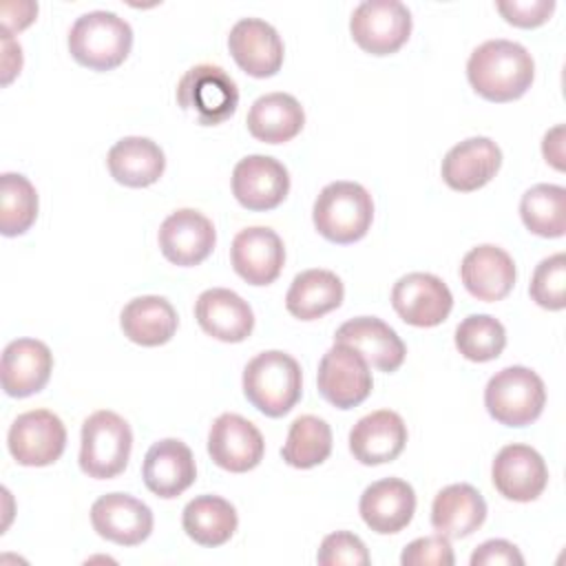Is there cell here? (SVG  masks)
I'll use <instances>...</instances> for the list:
<instances>
[{"label":"cell","instance_id":"1","mask_svg":"<svg viewBox=\"0 0 566 566\" xmlns=\"http://www.w3.org/2000/svg\"><path fill=\"white\" fill-rule=\"evenodd\" d=\"M467 77L484 99L513 102L531 88L535 62L517 42L502 38L486 40L469 55Z\"/></svg>","mask_w":566,"mask_h":566},{"label":"cell","instance_id":"2","mask_svg":"<svg viewBox=\"0 0 566 566\" xmlns=\"http://www.w3.org/2000/svg\"><path fill=\"white\" fill-rule=\"evenodd\" d=\"M303 376L298 363L279 349L256 354L243 369L248 402L270 418L285 416L301 400Z\"/></svg>","mask_w":566,"mask_h":566},{"label":"cell","instance_id":"3","mask_svg":"<svg viewBox=\"0 0 566 566\" xmlns=\"http://www.w3.org/2000/svg\"><path fill=\"white\" fill-rule=\"evenodd\" d=\"M133 46L130 24L113 11L82 13L69 31V51L73 60L93 71L119 66Z\"/></svg>","mask_w":566,"mask_h":566},{"label":"cell","instance_id":"4","mask_svg":"<svg viewBox=\"0 0 566 566\" xmlns=\"http://www.w3.org/2000/svg\"><path fill=\"white\" fill-rule=\"evenodd\" d=\"M314 226L321 237L332 243H354L363 239L374 219L371 195L356 181L327 184L312 210Z\"/></svg>","mask_w":566,"mask_h":566},{"label":"cell","instance_id":"5","mask_svg":"<svg viewBox=\"0 0 566 566\" xmlns=\"http://www.w3.org/2000/svg\"><path fill=\"white\" fill-rule=\"evenodd\" d=\"M484 405L491 418H495L500 424L526 427L544 411V380L528 367H504L489 378L484 389Z\"/></svg>","mask_w":566,"mask_h":566},{"label":"cell","instance_id":"6","mask_svg":"<svg viewBox=\"0 0 566 566\" xmlns=\"http://www.w3.org/2000/svg\"><path fill=\"white\" fill-rule=\"evenodd\" d=\"M133 431L128 422L108 409L91 413L82 424L80 469L95 480L119 475L130 458Z\"/></svg>","mask_w":566,"mask_h":566},{"label":"cell","instance_id":"7","mask_svg":"<svg viewBox=\"0 0 566 566\" xmlns=\"http://www.w3.org/2000/svg\"><path fill=\"white\" fill-rule=\"evenodd\" d=\"M177 102L184 111H192L203 126H217L234 115L239 88L221 66L197 64L181 75Z\"/></svg>","mask_w":566,"mask_h":566},{"label":"cell","instance_id":"8","mask_svg":"<svg viewBox=\"0 0 566 566\" xmlns=\"http://www.w3.org/2000/svg\"><path fill=\"white\" fill-rule=\"evenodd\" d=\"M354 42L371 55L396 53L411 33V11L398 0H365L349 18Z\"/></svg>","mask_w":566,"mask_h":566},{"label":"cell","instance_id":"9","mask_svg":"<svg viewBox=\"0 0 566 566\" xmlns=\"http://www.w3.org/2000/svg\"><path fill=\"white\" fill-rule=\"evenodd\" d=\"M318 391L321 396L338 407L354 409L371 394V371L367 360L349 345L334 343L318 363Z\"/></svg>","mask_w":566,"mask_h":566},{"label":"cell","instance_id":"10","mask_svg":"<svg viewBox=\"0 0 566 566\" xmlns=\"http://www.w3.org/2000/svg\"><path fill=\"white\" fill-rule=\"evenodd\" d=\"M7 444L18 464L46 467L64 453L66 429L53 411L31 409L13 420Z\"/></svg>","mask_w":566,"mask_h":566},{"label":"cell","instance_id":"11","mask_svg":"<svg viewBox=\"0 0 566 566\" xmlns=\"http://www.w3.org/2000/svg\"><path fill=\"white\" fill-rule=\"evenodd\" d=\"M391 305L396 314L416 327H436L447 321L453 296L442 279L429 272H409L394 283Z\"/></svg>","mask_w":566,"mask_h":566},{"label":"cell","instance_id":"12","mask_svg":"<svg viewBox=\"0 0 566 566\" xmlns=\"http://www.w3.org/2000/svg\"><path fill=\"white\" fill-rule=\"evenodd\" d=\"M208 453L212 462L232 473L254 469L265 453V442L254 422L239 413H221L208 433Z\"/></svg>","mask_w":566,"mask_h":566},{"label":"cell","instance_id":"13","mask_svg":"<svg viewBox=\"0 0 566 566\" xmlns=\"http://www.w3.org/2000/svg\"><path fill=\"white\" fill-rule=\"evenodd\" d=\"M232 192L248 210H272L290 192L287 168L274 157L248 155L232 170Z\"/></svg>","mask_w":566,"mask_h":566},{"label":"cell","instance_id":"14","mask_svg":"<svg viewBox=\"0 0 566 566\" xmlns=\"http://www.w3.org/2000/svg\"><path fill=\"white\" fill-rule=\"evenodd\" d=\"M493 486L513 502L537 500L548 482L544 458L528 444H506L497 451L491 467Z\"/></svg>","mask_w":566,"mask_h":566},{"label":"cell","instance_id":"15","mask_svg":"<svg viewBox=\"0 0 566 566\" xmlns=\"http://www.w3.org/2000/svg\"><path fill=\"white\" fill-rule=\"evenodd\" d=\"M157 239L161 254L170 263L190 268L210 256L217 243V232L208 217L192 208H181L164 219Z\"/></svg>","mask_w":566,"mask_h":566},{"label":"cell","instance_id":"16","mask_svg":"<svg viewBox=\"0 0 566 566\" xmlns=\"http://www.w3.org/2000/svg\"><path fill=\"white\" fill-rule=\"evenodd\" d=\"M91 524L108 542L137 546L153 531V511L128 493H106L93 502Z\"/></svg>","mask_w":566,"mask_h":566},{"label":"cell","instance_id":"17","mask_svg":"<svg viewBox=\"0 0 566 566\" xmlns=\"http://www.w3.org/2000/svg\"><path fill=\"white\" fill-rule=\"evenodd\" d=\"M230 261L234 272L250 285H270L285 263V248L272 228L252 226L232 239Z\"/></svg>","mask_w":566,"mask_h":566},{"label":"cell","instance_id":"18","mask_svg":"<svg viewBox=\"0 0 566 566\" xmlns=\"http://www.w3.org/2000/svg\"><path fill=\"white\" fill-rule=\"evenodd\" d=\"M234 62L252 77H272L283 64V40L272 24L259 18L239 20L228 35Z\"/></svg>","mask_w":566,"mask_h":566},{"label":"cell","instance_id":"19","mask_svg":"<svg viewBox=\"0 0 566 566\" xmlns=\"http://www.w3.org/2000/svg\"><path fill=\"white\" fill-rule=\"evenodd\" d=\"M407 444V424L400 413L380 409L363 416L349 431L352 455L367 467L396 460Z\"/></svg>","mask_w":566,"mask_h":566},{"label":"cell","instance_id":"20","mask_svg":"<svg viewBox=\"0 0 566 566\" xmlns=\"http://www.w3.org/2000/svg\"><path fill=\"white\" fill-rule=\"evenodd\" d=\"M142 478L146 489L157 497L170 500L181 495L197 478L190 447L177 438H164L155 442L146 451Z\"/></svg>","mask_w":566,"mask_h":566},{"label":"cell","instance_id":"21","mask_svg":"<svg viewBox=\"0 0 566 566\" xmlns=\"http://www.w3.org/2000/svg\"><path fill=\"white\" fill-rule=\"evenodd\" d=\"M502 166V150L489 137H469L455 144L442 159L440 172L449 188L473 192L486 186Z\"/></svg>","mask_w":566,"mask_h":566},{"label":"cell","instance_id":"22","mask_svg":"<svg viewBox=\"0 0 566 566\" xmlns=\"http://www.w3.org/2000/svg\"><path fill=\"white\" fill-rule=\"evenodd\" d=\"M334 343L349 345L367 360V365L387 374L396 371L407 354V347L396 329L376 316H358L345 321L336 329Z\"/></svg>","mask_w":566,"mask_h":566},{"label":"cell","instance_id":"23","mask_svg":"<svg viewBox=\"0 0 566 566\" xmlns=\"http://www.w3.org/2000/svg\"><path fill=\"white\" fill-rule=\"evenodd\" d=\"M53 371L51 349L35 338H15L2 352V389L13 398H27L44 389Z\"/></svg>","mask_w":566,"mask_h":566},{"label":"cell","instance_id":"24","mask_svg":"<svg viewBox=\"0 0 566 566\" xmlns=\"http://www.w3.org/2000/svg\"><path fill=\"white\" fill-rule=\"evenodd\" d=\"M363 522L380 535L402 531L416 513V493L400 478H385L369 484L358 504Z\"/></svg>","mask_w":566,"mask_h":566},{"label":"cell","instance_id":"25","mask_svg":"<svg viewBox=\"0 0 566 566\" xmlns=\"http://www.w3.org/2000/svg\"><path fill=\"white\" fill-rule=\"evenodd\" d=\"M199 327L217 340L241 343L252 334L254 314L248 301L226 287H210L195 303Z\"/></svg>","mask_w":566,"mask_h":566},{"label":"cell","instance_id":"26","mask_svg":"<svg viewBox=\"0 0 566 566\" xmlns=\"http://www.w3.org/2000/svg\"><path fill=\"white\" fill-rule=\"evenodd\" d=\"M460 279L478 301H502L515 285V263L506 250L484 243L464 254Z\"/></svg>","mask_w":566,"mask_h":566},{"label":"cell","instance_id":"27","mask_svg":"<svg viewBox=\"0 0 566 566\" xmlns=\"http://www.w3.org/2000/svg\"><path fill=\"white\" fill-rule=\"evenodd\" d=\"M486 520V502L471 484L444 486L431 506V526L451 539L469 537Z\"/></svg>","mask_w":566,"mask_h":566},{"label":"cell","instance_id":"28","mask_svg":"<svg viewBox=\"0 0 566 566\" xmlns=\"http://www.w3.org/2000/svg\"><path fill=\"white\" fill-rule=\"evenodd\" d=\"M119 325L128 340L142 347H157L175 336L179 318L168 298L146 294L124 305Z\"/></svg>","mask_w":566,"mask_h":566},{"label":"cell","instance_id":"29","mask_svg":"<svg viewBox=\"0 0 566 566\" xmlns=\"http://www.w3.org/2000/svg\"><path fill=\"white\" fill-rule=\"evenodd\" d=\"M245 124L254 139L265 144H283L301 133L305 124V113L294 95L268 93L254 99L248 111Z\"/></svg>","mask_w":566,"mask_h":566},{"label":"cell","instance_id":"30","mask_svg":"<svg viewBox=\"0 0 566 566\" xmlns=\"http://www.w3.org/2000/svg\"><path fill=\"white\" fill-rule=\"evenodd\" d=\"M111 177L128 188H146L155 184L166 168L164 150L148 137H124L106 157Z\"/></svg>","mask_w":566,"mask_h":566},{"label":"cell","instance_id":"31","mask_svg":"<svg viewBox=\"0 0 566 566\" xmlns=\"http://www.w3.org/2000/svg\"><path fill=\"white\" fill-rule=\"evenodd\" d=\"M343 281L329 270L314 268L294 276L285 294V307L294 318L314 321L336 310L343 303Z\"/></svg>","mask_w":566,"mask_h":566},{"label":"cell","instance_id":"32","mask_svg":"<svg viewBox=\"0 0 566 566\" xmlns=\"http://www.w3.org/2000/svg\"><path fill=\"white\" fill-rule=\"evenodd\" d=\"M184 531L201 546L226 544L239 524L234 506L219 495H197L190 500L181 515Z\"/></svg>","mask_w":566,"mask_h":566},{"label":"cell","instance_id":"33","mask_svg":"<svg viewBox=\"0 0 566 566\" xmlns=\"http://www.w3.org/2000/svg\"><path fill=\"white\" fill-rule=\"evenodd\" d=\"M520 217L524 226L544 239L566 232V190L555 184H537L522 195Z\"/></svg>","mask_w":566,"mask_h":566},{"label":"cell","instance_id":"34","mask_svg":"<svg viewBox=\"0 0 566 566\" xmlns=\"http://www.w3.org/2000/svg\"><path fill=\"white\" fill-rule=\"evenodd\" d=\"M332 453V429L318 416H298L287 431L281 449L283 460L294 469H312Z\"/></svg>","mask_w":566,"mask_h":566},{"label":"cell","instance_id":"35","mask_svg":"<svg viewBox=\"0 0 566 566\" xmlns=\"http://www.w3.org/2000/svg\"><path fill=\"white\" fill-rule=\"evenodd\" d=\"M38 217L35 186L20 172L0 177V232L4 237L24 234Z\"/></svg>","mask_w":566,"mask_h":566},{"label":"cell","instance_id":"36","mask_svg":"<svg viewBox=\"0 0 566 566\" xmlns=\"http://www.w3.org/2000/svg\"><path fill=\"white\" fill-rule=\"evenodd\" d=\"M506 345L504 325L489 314H471L455 327L458 352L473 363H486L502 354Z\"/></svg>","mask_w":566,"mask_h":566},{"label":"cell","instance_id":"37","mask_svg":"<svg viewBox=\"0 0 566 566\" xmlns=\"http://www.w3.org/2000/svg\"><path fill=\"white\" fill-rule=\"evenodd\" d=\"M531 298L544 310L566 307V256L557 252L537 263L531 276Z\"/></svg>","mask_w":566,"mask_h":566},{"label":"cell","instance_id":"38","mask_svg":"<svg viewBox=\"0 0 566 566\" xmlns=\"http://www.w3.org/2000/svg\"><path fill=\"white\" fill-rule=\"evenodd\" d=\"M316 562L321 566H367L369 553L363 539L349 531H336L329 533L316 553Z\"/></svg>","mask_w":566,"mask_h":566},{"label":"cell","instance_id":"39","mask_svg":"<svg viewBox=\"0 0 566 566\" xmlns=\"http://www.w3.org/2000/svg\"><path fill=\"white\" fill-rule=\"evenodd\" d=\"M453 562L455 557L449 537L440 533L413 539L400 555L402 566H453Z\"/></svg>","mask_w":566,"mask_h":566},{"label":"cell","instance_id":"40","mask_svg":"<svg viewBox=\"0 0 566 566\" xmlns=\"http://www.w3.org/2000/svg\"><path fill=\"white\" fill-rule=\"evenodd\" d=\"M495 7L509 24L535 29L553 15L555 0H500Z\"/></svg>","mask_w":566,"mask_h":566},{"label":"cell","instance_id":"41","mask_svg":"<svg viewBox=\"0 0 566 566\" xmlns=\"http://www.w3.org/2000/svg\"><path fill=\"white\" fill-rule=\"evenodd\" d=\"M520 548L506 539H489L471 555V566H522Z\"/></svg>","mask_w":566,"mask_h":566},{"label":"cell","instance_id":"42","mask_svg":"<svg viewBox=\"0 0 566 566\" xmlns=\"http://www.w3.org/2000/svg\"><path fill=\"white\" fill-rule=\"evenodd\" d=\"M0 15H2V29L4 33H13V31H22L24 27H29L35 15H38V4L35 2H4L0 7Z\"/></svg>","mask_w":566,"mask_h":566},{"label":"cell","instance_id":"43","mask_svg":"<svg viewBox=\"0 0 566 566\" xmlns=\"http://www.w3.org/2000/svg\"><path fill=\"white\" fill-rule=\"evenodd\" d=\"M542 153H544V159L557 168V170H564V126H555L551 128L546 135H544V142H542Z\"/></svg>","mask_w":566,"mask_h":566}]
</instances>
